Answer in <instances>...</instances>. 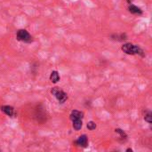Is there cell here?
<instances>
[{
	"label": "cell",
	"instance_id": "cell-1",
	"mask_svg": "<svg viewBox=\"0 0 152 152\" xmlns=\"http://www.w3.org/2000/svg\"><path fill=\"white\" fill-rule=\"evenodd\" d=\"M122 51L125 53L126 54H140L141 56H144V52L141 48H140L138 45H134L133 44H125L122 46Z\"/></svg>",
	"mask_w": 152,
	"mask_h": 152
},
{
	"label": "cell",
	"instance_id": "cell-2",
	"mask_svg": "<svg viewBox=\"0 0 152 152\" xmlns=\"http://www.w3.org/2000/svg\"><path fill=\"white\" fill-rule=\"evenodd\" d=\"M51 93L56 97V99L58 100L60 103H64L68 99L67 94H65L62 90L59 89L58 87H53V89L51 90Z\"/></svg>",
	"mask_w": 152,
	"mask_h": 152
},
{
	"label": "cell",
	"instance_id": "cell-3",
	"mask_svg": "<svg viewBox=\"0 0 152 152\" xmlns=\"http://www.w3.org/2000/svg\"><path fill=\"white\" fill-rule=\"evenodd\" d=\"M16 37L18 40L25 42V43H30L32 41V37L30 34L26 30H18L16 34Z\"/></svg>",
	"mask_w": 152,
	"mask_h": 152
},
{
	"label": "cell",
	"instance_id": "cell-4",
	"mask_svg": "<svg viewBox=\"0 0 152 152\" xmlns=\"http://www.w3.org/2000/svg\"><path fill=\"white\" fill-rule=\"evenodd\" d=\"M75 143L77 144L78 146H79V147H83V148L87 147V145H88V139H87V136H86V134L81 135L77 140L75 141Z\"/></svg>",
	"mask_w": 152,
	"mask_h": 152
},
{
	"label": "cell",
	"instance_id": "cell-5",
	"mask_svg": "<svg viewBox=\"0 0 152 152\" xmlns=\"http://www.w3.org/2000/svg\"><path fill=\"white\" fill-rule=\"evenodd\" d=\"M70 119L75 120V119H82L84 117V113L79 110H73L70 114Z\"/></svg>",
	"mask_w": 152,
	"mask_h": 152
},
{
	"label": "cell",
	"instance_id": "cell-6",
	"mask_svg": "<svg viewBox=\"0 0 152 152\" xmlns=\"http://www.w3.org/2000/svg\"><path fill=\"white\" fill-rule=\"evenodd\" d=\"M128 10L133 14H138V15L142 14V10L140 7H138V6H136L134 5H132V4H130V6L128 7Z\"/></svg>",
	"mask_w": 152,
	"mask_h": 152
},
{
	"label": "cell",
	"instance_id": "cell-7",
	"mask_svg": "<svg viewBox=\"0 0 152 152\" xmlns=\"http://www.w3.org/2000/svg\"><path fill=\"white\" fill-rule=\"evenodd\" d=\"M1 109H2L3 112H5V113H6L7 116H9V117H13V116H14V109L13 107H11V106H2V107H1Z\"/></svg>",
	"mask_w": 152,
	"mask_h": 152
},
{
	"label": "cell",
	"instance_id": "cell-8",
	"mask_svg": "<svg viewBox=\"0 0 152 152\" xmlns=\"http://www.w3.org/2000/svg\"><path fill=\"white\" fill-rule=\"evenodd\" d=\"M60 79H61V78H60V75H59V73H58V71H56V70H53L52 73H51V75H50V80L53 82V83H57L58 81H60Z\"/></svg>",
	"mask_w": 152,
	"mask_h": 152
},
{
	"label": "cell",
	"instance_id": "cell-9",
	"mask_svg": "<svg viewBox=\"0 0 152 152\" xmlns=\"http://www.w3.org/2000/svg\"><path fill=\"white\" fill-rule=\"evenodd\" d=\"M73 122V127L75 130H80L82 128V125H83V122H82V119H75V120H72Z\"/></svg>",
	"mask_w": 152,
	"mask_h": 152
},
{
	"label": "cell",
	"instance_id": "cell-10",
	"mask_svg": "<svg viewBox=\"0 0 152 152\" xmlns=\"http://www.w3.org/2000/svg\"><path fill=\"white\" fill-rule=\"evenodd\" d=\"M144 120H145L146 122H148V124H151V123H152V114H151L150 111H148V112L145 114Z\"/></svg>",
	"mask_w": 152,
	"mask_h": 152
},
{
	"label": "cell",
	"instance_id": "cell-11",
	"mask_svg": "<svg viewBox=\"0 0 152 152\" xmlns=\"http://www.w3.org/2000/svg\"><path fill=\"white\" fill-rule=\"evenodd\" d=\"M115 132L120 135V138H122V139H126V138H127V134H126V133H125L122 129H120V128H117V129L115 130Z\"/></svg>",
	"mask_w": 152,
	"mask_h": 152
},
{
	"label": "cell",
	"instance_id": "cell-12",
	"mask_svg": "<svg viewBox=\"0 0 152 152\" xmlns=\"http://www.w3.org/2000/svg\"><path fill=\"white\" fill-rule=\"evenodd\" d=\"M87 128H88L89 130H91V131L95 130V128H96V124H95L94 121H90V122H88V124H87Z\"/></svg>",
	"mask_w": 152,
	"mask_h": 152
},
{
	"label": "cell",
	"instance_id": "cell-13",
	"mask_svg": "<svg viewBox=\"0 0 152 152\" xmlns=\"http://www.w3.org/2000/svg\"><path fill=\"white\" fill-rule=\"evenodd\" d=\"M127 2H128V4H131L133 2V0H127Z\"/></svg>",
	"mask_w": 152,
	"mask_h": 152
},
{
	"label": "cell",
	"instance_id": "cell-14",
	"mask_svg": "<svg viewBox=\"0 0 152 152\" xmlns=\"http://www.w3.org/2000/svg\"><path fill=\"white\" fill-rule=\"evenodd\" d=\"M126 151H131V152H132V151H133V149H132V148H127V149H126Z\"/></svg>",
	"mask_w": 152,
	"mask_h": 152
}]
</instances>
